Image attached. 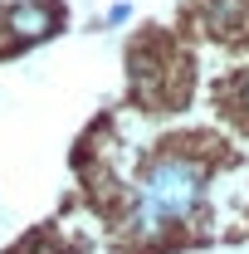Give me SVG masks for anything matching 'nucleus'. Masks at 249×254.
Here are the masks:
<instances>
[{
    "label": "nucleus",
    "mask_w": 249,
    "mask_h": 254,
    "mask_svg": "<svg viewBox=\"0 0 249 254\" xmlns=\"http://www.w3.org/2000/svg\"><path fill=\"white\" fill-rule=\"evenodd\" d=\"M205 20H210V30H215V34H235L249 20V5H245V0H210Z\"/></svg>",
    "instance_id": "7ed1b4c3"
},
{
    "label": "nucleus",
    "mask_w": 249,
    "mask_h": 254,
    "mask_svg": "<svg viewBox=\"0 0 249 254\" xmlns=\"http://www.w3.org/2000/svg\"><path fill=\"white\" fill-rule=\"evenodd\" d=\"M205 195V166L195 157H181V152H166L147 166L142 176V190L132 200V235L137 240H156L166 235L171 225H181L195 215Z\"/></svg>",
    "instance_id": "f257e3e1"
},
{
    "label": "nucleus",
    "mask_w": 249,
    "mask_h": 254,
    "mask_svg": "<svg viewBox=\"0 0 249 254\" xmlns=\"http://www.w3.org/2000/svg\"><path fill=\"white\" fill-rule=\"evenodd\" d=\"M54 25H59V15H54V5H44V0H20V5L5 10V30H10V39H20V44L49 39Z\"/></svg>",
    "instance_id": "f03ea898"
},
{
    "label": "nucleus",
    "mask_w": 249,
    "mask_h": 254,
    "mask_svg": "<svg viewBox=\"0 0 249 254\" xmlns=\"http://www.w3.org/2000/svg\"><path fill=\"white\" fill-rule=\"evenodd\" d=\"M127 20H132V5H127V0H118V5L108 10V25L118 30V25H127Z\"/></svg>",
    "instance_id": "20e7f679"
},
{
    "label": "nucleus",
    "mask_w": 249,
    "mask_h": 254,
    "mask_svg": "<svg viewBox=\"0 0 249 254\" xmlns=\"http://www.w3.org/2000/svg\"><path fill=\"white\" fill-rule=\"evenodd\" d=\"M240 113H245V123H249V73L240 78Z\"/></svg>",
    "instance_id": "39448f33"
}]
</instances>
